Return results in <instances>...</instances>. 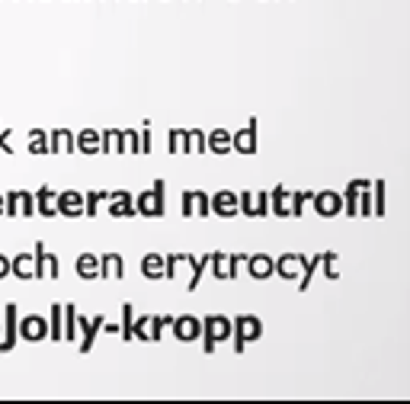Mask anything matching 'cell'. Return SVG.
<instances>
[{"mask_svg":"<svg viewBox=\"0 0 410 404\" xmlns=\"http://www.w3.org/2000/svg\"><path fill=\"white\" fill-rule=\"evenodd\" d=\"M263 337V321L256 315H237L231 318V340H234V353H244L247 344H254Z\"/></svg>","mask_w":410,"mask_h":404,"instance_id":"obj_1","label":"cell"},{"mask_svg":"<svg viewBox=\"0 0 410 404\" xmlns=\"http://www.w3.org/2000/svg\"><path fill=\"white\" fill-rule=\"evenodd\" d=\"M164 189H167L164 180H154V183H151V189H145L141 196H135V212H138V215H145V218H164L167 215Z\"/></svg>","mask_w":410,"mask_h":404,"instance_id":"obj_2","label":"cell"},{"mask_svg":"<svg viewBox=\"0 0 410 404\" xmlns=\"http://www.w3.org/2000/svg\"><path fill=\"white\" fill-rule=\"evenodd\" d=\"M3 340H0V353H10L13 346L20 344V308L13 305V302H7V308H3Z\"/></svg>","mask_w":410,"mask_h":404,"instance_id":"obj_3","label":"cell"},{"mask_svg":"<svg viewBox=\"0 0 410 404\" xmlns=\"http://www.w3.org/2000/svg\"><path fill=\"white\" fill-rule=\"evenodd\" d=\"M170 331H173L176 340H183V344H189V340H199L202 337V318L195 315H176L173 321H170Z\"/></svg>","mask_w":410,"mask_h":404,"instance_id":"obj_4","label":"cell"},{"mask_svg":"<svg viewBox=\"0 0 410 404\" xmlns=\"http://www.w3.org/2000/svg\"><path fill=\"white\" fill-rule=\"evenodd\" d=\"M45 337H49V318H42V315H23L20 318V340L39 344Z\"/></svg>","mask_w":410,"mask_h":404,"instance_id":"obj_5","label":"cell"},{"mask_svg":"<svg viewBox=\"0 0 410 404\" xmlns=\"http://www.w3.org/2000/svg\"><path fill=\"white\" fill-rule=\"evenodd\" d=\"M202 337L205 340H231V318L228 315H205L202 318Z\"/></svg>","mask_w":410,"mask_h":404,"instance_id":"obj_6","label":"cell"},{"mask_svg":"<svg viewBox=\"0 0 410 404\" xmlns=\"http://www.w3.org/2000/svg\"><path fill=\"white\" fill-rule=\"evenodd\" d=\"M311 202H314V212H317L321 218H333V215H340V212H343V196H340V193H333V189H321V193H314Z\"/></svg>","mask_w":410,"mask_h":404,"instance_id":"obj_7","label":"cell"},{"mask_svg":"<svg viewBox=\"0 0 410 404\" xmlns=\"http://www.w3.org/2000/svg\"><path fill=\"white\" fill-rule=\"evenodd\" d=\"M103 321L106 318L103 315H93V318H84L77 315V331H80V353H90L93 350V340H97V334L103 331Z\"/></svg>","mask_w":410,"mask_h":404,"instance_id":"obj_8","label":"cell"},{"mask_svg":"<svg viewBox=\"0 0 410 404\" xmlns=\"http://www.w3.org/2000/svg\"><path fill=\"white\" fill-rule=\"evenodd\" d=\"M109 215L112 218H135V196L128 189H112L109 193Z\"/></svg>","mask_w":410,"mask_h":404,"instance_id":"obj_9","label":"cell"},{"mask_svg":"<svg viewBox=\"0 0 410 404\" xmlns=\"http://www.w3.org/2000/svg\"><path fill=\"white\" fill-rule=\"evenodd\" d=\"M231 151H237V154H256V119H250L241 132H231Z\"/></svg>","mask_w":410,"mask_h":404,"instance_id":"obj_10","label":"cell"},{"mask_svg":"<svg viewBox=\"0 0 410 404\" xmlns=\"http://www.w3.org/2000/svg\"><path fill=\"white\" fill-rule=\"evenodd\" d=\"M55 209H58V215H64V218H80L84 215V193L64 189V193H58V199H55Z\"/></svg>","mask_w":410,"mask_h":404,"instance_id":"obj_11","label":"cell"},{"mask_svg":"<svg viewBox=\"0 0 410 404\" xmlns=\"http://www.w3.org/2000/svg\"><path fill=\"white\" fill-rule=\"evenodd\" d=\"M99 276L103 279H125V257L109 250V254H99Z\"/></svg>","mask_w":410,"mask_h":404,"instance_id":"obj_12","label":"cell"},{"mask_svg":"<svg viewBox=\"0 0 410 404\" xmlns=\"http://www.w3.org/2000/svg\"><path fill=\"white\" fill-rule=\"evenodd\" d=\"M212 215H218V218L241 215V212H237V193H231V189H218L215 196H212Z\"/></svg>","mask_w":410,"mask_h":404,"instance_id":"obj_13","label":"cell"},{"mask_svg":"<svg viewBox=\"0 0 410 404\" xmlns=\"http://www.w3.org/2000/svg\"><path fill=\"white\" fill-rule=\"evenodd\" d=\"M99 154H125V132L122 128H103L99 132Z\"/></svg>","mask_w":410,"mask_h":404,"instance_id":"obj_14","label":"cell"},{"mask_svg":"<svg viewBox=\"0 0 410 404\" xmlns=\"http://www.w3.org/2000/svg\"><path fill=\"white\" fill-rule=\"evenodd\" d=\"M74 132L71 128H51L49 132V154H74Z\"/></svg>","mask_w":410,"mask_h":404,"instance_id":"obj_15","label":"cell"},{"mask_svg":"<svg viewBox=\"0 0 410 404\" xmlns=\"http://www.w3.org/2000/svg\"><path fill=\"white\" fill-rule=\"evenodd\" d=\"M304 263V254H282L279 260H273V273H279L282 279H298Z\"/></svg>","mask_w":410,"mask_h":404,"instance_id":"obj_16","label":"cell"},{"mask_svg":"<svg viewBox=\"0 0 410 404\" xmlns=\"http://www.w3.org/2000/svg\"><path fill=\"white\" fill-rule=\"evenodd\" d=\"M10 276L36 279V257H32L29 250H20L16 257H10Z\"/></svg>","mask_w":410,"mask_h":404,"instance_id":"obj_17","label":"cell"},{"mask_svg":"<svg viewBox=\"0 0 410 404\" xmlns=\"http://www.w3.org/2000/svg\"><path fill=\"white\" fill-rule=\"evenodd\" d=\"M247 266V276H254V279H269L273 276V257L269 254H250L244 260Z\"/></svg>","mask_w":410,"mask_h":404,"instance_id":"obj_18","label":"cell"},{"mask_svg":"<svg viewBox=\"0 0 410 404\" xmlns=\"http://www.w3.org/2000/svg\"><path fill=\"white\" fill-rule=\"evenodd\" d=\"M55 199H58V189L39 187V193H36V215H42V218H55V215H58Z\"/></svg>","mask_w":410,"mask_h":404,"instance_id":"obj_19","label":"cell"},{"mask_svg":"<svg viewBox=\"0 0 410 404\" xmlns=\"http://www.w3.org/2000/svg\"><path fill=\"white\" fill-rule=\"evenodd\" d=\"M205 148L212 151V154H228V151H231V132H228V128L205 132Z\"/></svg>","mask_w":410,"mask_h":404,"instance_id":"obj_20","label":"cell"},{"mask_svg":"<svg viewBox=\"0 0 410 404\" xmlns=\"http://www.w3.org/2000/svg\"><path fill=\"white\" fill-rule=\"evenodd\" d=\"M269 215L289 218V187H273L269 189Z\"/></svg>","mask_w":410,"mask_h":404,"instance_id":"obj_21","label":"cell"},{"mask_svg":"<svg viewBox=\"0 0 410 404\" xmlns=\"http://www.w3.org/2000/svg\"><path fill=\"white\" fill-rule=\"evenodd\" d=\"M74 148H77L80 154H99V132L97 128L77 132V135H74Z\"/></svg>","mask_w":410,"mask_h":404,"instance_id":"obj_22","label":"cell"},{"mask_svg":"<svg viewBox=\"0 0 410 404\" xmlns=\"http://www.w3.org/2000/svg\"><path fill=\"white\" fill-rule=\"evenodd\" d=\"M141 276L145 279H164V254H145L141 257Z\"/></svg>","mask_w":410,"mask_h":404,"instance_id":"obj_23","label":"cell"},{"mask_svg":"<svg viewBox=\"0 0 410 404\" xmlns=\"http://www.w3.org/2000/svg\"><path fill=\"white\" fill-rule=\"evenodd\" d=\"M74 270H77L80 279H97L99 276V257L97 254H80Z\"/></svg>","mask_w":410,"mask_h":404,"instance_id":"obj_24","label":"cell"},{"mask_svg":"<svg viewBox=\"0 0 410 404\" xmlns=\"http://www.w3.org/2000/svg\"><path fill=\"white\" fill-rule=\"evenodd\" d=\"M49 337L51 340H64V305H51L49 311Z\"/></svg>","mask_w":410,"mask_h":404,"instance_id":"obj_25","label":"cell"},{"mask_svg":"<svg viewBox=\"0 0 410 404\" xmlns=\"http://www.w3.org/2000/svg\"><path fill=\"white\" fill-rule=\"evenodd\" d=\"M183 263H189L193 266V276H189V292H195L199 289V279H202V273H205V266H208V254H202V260L199 257H193V254H183Z\"/></svg>","mask_w":410,"mask_h":404,"instance_id":"obj_26","label":"cell"},{"mask_svg":"<svg viewBox=\"0 0 410 404\" xmlns=\"http://www.w3.org/2000/svg\"><path fill=\"white\" fill-rule=\"evenodd\" d=\"M356 209H359V183L350 180V183H346V193H343V215L356 218Z\"/></svg>","mask_w":410,"mask_h":404,"instance_id":"obj_27","label":"cell"},{"mask_svg":"<svg viewBox=\"0 0 410 404\" xmlns=\"http://www.w3.org/2000/svg\"><path fill=\"white\" fill-rule=\"evenodd\" d=\"M205 132L202 128H186V154H205Z\"/></svg>","mask_w":410,"mask_h":404,"instance_id":"obj_28","label":"cell"},{"mask_svg":"<svg viewBox=\"0 0 410 404\" xmlns=\"http://www.w3.org/2000/svg\"><path fill=\"white\" fill-rule=\"evenodd\" d=\"M311 189H302V193H289V218L304 215V202H311Z\"/></svg>","mask_w":410,"mask_h":404,"instance_id":"obj_29","label":"cell"},{"mask_svg":"<svg viewBox=\"0 0 410 404\" xmlns=\"http://www.w3.org/2000/svg\"><path fill=\"white\" fill-rule=\"evenodd\" d=\"M173 318L170 315H151L147 318V340H160L164 337V327H170Z\"/></svg>","mask_w":410,"mask_h":404,"instance_id":"obj_30","label":"cell"},{"mask_svg":"<svg viewBox=\"0 0 410 404\" xmlns=\"http://www.w3.org/2000/svg\"><path fill=\"white\" fill-rule=\"evenodd\" d=\"M103 199H109V193L106 189H93V193H84V215L87 218H93L99 212V202Z\"/></svg>","mask_w":410,"mask_h":404,"instance_id":"obj_31","label":"cell"},{"mask_svg":"<svg viewBox=\"0 0 410 404\" xmlns=\"http://www.w3.org/2000/svg\"><path fill=\"white\" fill-rule=\"evenodd\" d=\"M29 154H49V132L45 128L29 132Z\"/></svg>","mask_w":410,"mask_h":404,"instance_id":"obj_32","label":"cell"},{"mask_svg":"<svg viewBox=\"0 0 410 404\" xmlns=\"http://www.w3.org/2000/svg\"><path fill=\"white\" fill-rule=\"evenodd\" d=\"M369 193H372V215H385V180L369 183Z\"/></svg>","mask_w":410,"mask_h":404,"instance_id":"obj_33","label":"cell"},{"mask_svg":"<svg viewBox=\"0 0 410 404\" xmlns=\"http://www.w3.org/2000/svg\"><path fill=\"white\" fill-rule=\"evenodd\" d=\"M167 151L170 154H186V128H170L167 132Z\"/></svg>","mask_w":410,"mask_h":404,"instance_id":"obj_34","label":"cell"},{"mask_svg":"<svg viewBox=\"0 0 410 404\" xmlns=\"http://www.w3.org/2000/svg\"><path fill=\"white\" fill-rule=\"evenodd\" d=\"M132 324H135V308H132V302H125V305H122V321H119V334L125 337V340H135Z\"/></svg>","mask_w":410,"mask_h":404,"instance_id":"obj_35","label":"cell"},{"mask_svg":"<svg viewBox=\"0 0 410 404\" xmlns=\"http://www.w3.org/2000/svg\"><path fill=\"white\" fill-rule=\"evenodd\" d=\"M208 263H212V276H215V279H228V254L212 250V254H208Z\"/></svg>","mask_w":410,"mask_h":404,"instance_id":"obj_36","label":"cell"},{"mask_svg":"<svg viewBox=\"0 0 410 404\" xmlns=\"http://www.w3.org/2000/svg\"><path fill=\"white\" fill-rule=\"evenodd\" d=\"M77 337V308H74V302H68L64 305V340H74Z\"/></svg>","mask_w":410,"mask_h":404,"instance_id":"obj_37","label":"cell"},{"mask_svg":"<svg viewBox=\"0 0 410 404\" xmlns=\"http://www.w3.org/2000/svg\"><path fill=\"white\" fill-rule=\"evenodd\" d=\"M317 270H324V276L327 279H340V273H337V250H324Z\"/></svg>","mask_w":410,"mask_h":404,"instance_id":"obj_38","label":"cell"},{"mask_svg":"<svg viewBox=\"0 0 410 404\" xmlns=\"http://www.w3.org/2000/svg\"><path fill=\"white\" fill-rule=\"evenodd\" d=\"M193 199H195V215H199V218L212 215V196H208V193H202V189H193Z\"/></svg>","mask_w":410,"mask_h":404,"instance_id":"obj_39","label":"cell"},{"mask_svg":"<svg viewBox=\"0 0 410 404\" xmlns=\"http://www.w3.org/2000/svg\"><path fill=\"white\" fill-rule=\"evenodd\" d=\"M3 215H7V218H16V215H20V189H10V193H3Z\"/></svg>","mask_w":410,"mask_h":404,"instance_id":"obj_40","label":"cell"},{"mask_svg":"<svg viewBox=\"0 0 410 404\" xmlns=\"http://www.w3.org/2000/svg\"><path fill=\"white\" fill-rule=\"evenodd\" d=\"M20 215L23 218L36 215V193H26V189H20Z\"/></svg>","mask_w":410,"mask_h":404,"instance_id":"obj_41","label":"cell"},{"mask_svg":"<svg viewBox=\"0 0 410 404\" xmlns=\"http://www.w3.org/2000/svg\"><path fill=\"white\" fill-rule=\"evenodd\" d=\"M269 215V193H254V218Z\"/></svg>","mask_w":410,"mask_h":404,"instance_id":"obj_42","label":"cell"},{"mask_svg":"<svg viewBox=\"0 0 410 404\" xmlns=\"http://www.w3.org/2000/svg\"><path fill=\"white\" fill-rule=\"evenodd\" d=\"M125 151L128 154H141V132L138 128H125Z\"/></svg>","mask_w":410,"mask_h":404,"instance_id":"obj_43","label":"cell"},{"mask_svg":"<svg viewBox=\"0 0 410 404\" xmlns=\"http://www.w3.org/2000/svg\"><path fill=\"white\" fill-rule=\"evenodd\" d=\"M183 263V254H167L164 257V279H176V266Z\"/></svg>","mask_w":410,"mask_h":404,"instance_id":"obj_44","label":"cell"},{"mask_svg":"<svg viewBox=\"0 0 410 404\" xmlns=\"http://www.w3.org/2000/svg\"><path fill=\"white\" fill-rule=\"evenodd\" d=\"M42 266H45V276H49V279H58V276H61V263H58V257L49 254V250H45V263H42Z\"/></svg>","mask_w":410,"mask_h":404,"instance_id":"obj_45","label":"cell"},{"mask_svg":"<svg viewBox=\"0 0 410 404\" xmlns=\"http://www.w3.org/2000/svg\"><path fill=\"white\" fill-rule=\"evenodd\" d=\"M244 260H247V254H228V279H234L241 273Z\"/></svg>","mask_w":410,"mask_h":404,"instance_id":"obj_46","label":"cell"},{"mask_svg":"<svg viewBox=\"0 0 410 404\" xmlns=\"http://www.w3.org/2000/svg\"><path fill=\"white\" fill-rule=\"evenodd\" d=\"M195 215V199H193V189L183 193V218H193Z\"/></svg>","mask_w":410,"mask_h":404,"instance_id":"obj_47","label":"cell"},{"mask_svg":"<svg viewBox=\"0 0 410 404\" xmlns=\"http://www.w3.org/2000/svg\"><path fill=\"white\" fill-rule=\"evenodd\" d=\"M141 154H151V122L141 126Z\"/></svg>","mask_w":410,"mask_h":404,"instance_id":"obj_48","label":"cell"},{"mask_svg":"<svg viewBox=\"0 0 410 404\" xmlns=\"http://www.w3.org/2000/svg\"><path fill=\"white\" fill-rule=\"evenodd\" d=\"M10 128H0V151H3V154H13V145H10Z\"/></svg>","mask_w":410,"mask_h":404,"instance_id":"obj_49","label":"cell"},{"mask_svg":"<svg viewBox=\"0 0 410 404\" xmlns=\"http://www.w3.org/2000/svg\"><path fill=\"white\" fill-rule=\"evenodd\" d=\"M7 276H10V257L0 254V279H7Z\"/></svg>","mask_w":410,"mask_h":404,"instance_id":"obj_50","label":"cell"},{"mask_svg":"<svg viewBox=\"0 0 410 404\" xmlns=\"http://www.w3.org/2000/svg\"><path fill=\"white\" fill-rule=\"evenodd\" d=\"M103 331H106V334H119V324H109V321H103Z\"/></svg>","mask_w":410,"mask_h":404,"instance_id":"obj_51","label":"cell"},{"mask_svg":"<svg viewBox=\"0 0 410 404\" xmlns=\"http://www.w3.org/2000/svg\"><path fill=\"white\" fill-rule=\"evenodd\" d=\"M202 350H205V353H215V344H212V340H205V337H202Z\"/></svg>","mask_w":410,"mask_h":404,"instance_id":"obj_52","label":"cell"},{"mask_svg":"<svg viewBox=\"0 0 410 404\" xmlns=\"http://www.w3.org/2000/svg\"><path fill=\"white\" fill-rule=\"evenodd\" d=\"M0 215H3V193H0Z\"/></svg>","mask_w":410,"mask_h":404,"instance_id":"obj_53","label":"cell"}]
</instances>
